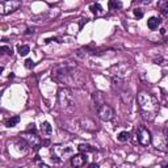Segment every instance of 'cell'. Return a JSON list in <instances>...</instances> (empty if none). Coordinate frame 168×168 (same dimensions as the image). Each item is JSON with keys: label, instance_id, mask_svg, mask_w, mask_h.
<instances>
[{"label": "cell", "instance_id": "obj_24", "mask_svg": "<svg viewBox=\"0 0 168 168\" xmlns=\"http://www.w3.org/2000/svg\"><path fill=\"white\" fill-rule=\"evenodd\" d=\"M26 131H28V133H33V134H36V125H34V124L28 125V128H26Z\"/></svg>", "mask_w": 168, "mask_h": 168}, {"label": "cell", "instance_id": "obj_22", "mask_svg": "<svg viewBox=\"0 0 168 168\" xmlns=\"http://www.w3.org/2000/svg\"><path fill=\"white\" fill-rule=\"evenodd\" d=\"M0 51H2V54L12 55V49H11L9 46H2V47H0Z\"/></svg>", "mask_w": 168, "mask_h": 168}, {"label": "cell", "instance_id": "obj_3", "mask_svg": "<svg viewBox=\"0 0 168 168\" xmlns=\"http://www.w3.org/2000/svg\"><path fill=\"white\" fill-rule=\"evenodd\" d=\"M58 101H59L60 109L67 110V112H71V110L74 109V106H75L72 95L70 92V89H67V88L59 89V92H58Z\"/></svg>", "mask_w": 168, "mask_h": 168}, {"label": "cell", "instance_id": "obj_31", "mask_svg": "<svg viewBox=\"0 0 168 168\" xmlns=\"http://www.w3.org/2000/svg\"><path fill=\"white\" fill-rule=\"evenodd\" d=\"M13 76H15V74H13V72H11V74H9V79H13Z\"/></svg>", "mask_w": 168, "mask_h": 168}, {"label": "cell", "instance_id": "obj_20", "mask_svg": "<svg viewBox=\"0 0 168 168\" xmlns=\"http://www.w3.org/2000/svg\"><path fill=\"white\" fill-rule=\"evenodd\" d=\"M117 138H118L120 142H126V141H129V138H130V133L129 131H121Z\"/></svg>", "mask_w": 168, "mask_h": 168}, {"label": "cell", "instance_id": "obj_26", "mask_svg": "<svg viewBox=\"0 0 168 168\" xmlns=\"http://www.w3.org/2000/svg\"><path fill=\"white\" fill-rule=\"evenodd\" d=\"M118 168H137V166H134V164H131V163H125V164H122V166H120Z\"/></svg>", "mask_w": 168, "mask_h": 168}, {"label": "cell", "instance_id": "obj_13", "mask_svg": "<svg viewBox=\"0 0 168 168\" xmlns=\"http://www.w3.org/2000/svg\"><path fill=\"white\" fill-rule=\"evenodd\" d=\"M41 133H42V135H44V137L51 135L53 128H51V125L49 124L47 121H45V122H42V124H41Z\"/></svg>", "mask_w": 168, "mask_h": 168}, {"label": "cell", "instance_id": "obj_30", "mask_svg": "<svg viewBox=\"0 0 168 168\" xmlns=\"http://www.w3.org/2000/svg\"><path fill=\"white\" fill-rule=\"evenodd\" d=\"M40 168H49V167H47V166H46V164H45V163L40 162Z\"/></svg>", "mask_w": 168, "mask_h": 168}, {"label": "cell", "instance_id": "obj_32", "mask_svg": "<svg viewBox=\"0 0 168 168\" xmlns=\"http://www.w3.org/2000/svg\"><path fill=\"white\" fill-rule=\"evenodd\" d=\"M164 168H168V164H166V166H164Z\"/></svg>", "mask_w": 168, "mask_h": 168}, {"label": "cell", "instance_id": "obj_12", "mask_svg": "<svg viewBox=\"0 0 168 168\" xmlns=\"http://www.w3.org/2000/svg\"><path fill=\"white\" fill-rule=\"evenodd\" d=\"M92 102H93L95 109L100 108L102 104H105V100H104V96H102V93L99 92V91L93 92V93H92Z\"/></svg>", "mask_w": 168, "mask_h": 168}, {"label": "cell", "instance_id": "obj_15", "mask_svg": "<svg viewBox=\"0 0 168 168\" xmlns=\"http://www.w3.org/2000/svg\"><path fill=\"white\" fill-rule=\"evenodd\" d=\"M160 25V18H158V17H150L148 18V21H147V26L150 29H156L158 26Z\"/></svg>", "mask_w": 168, "mask_h": 168}, {"label": "cell", "instance_id": "obj_4", "mask_svg": "<svg viewBox=\"0 0 168 168\" xmlns=\"http://www.w3.org/2000/svg\"><path fill=\"white\" fill-rule=\"evenodd\" d=\"M74 154V148L70 146H54L51 148V159L55 162H62Z\"/></svg>", "mask_w": 168, "mask_h": 168}, {"label": "cell", "instance_id": "obj_28", "mask_svg": "<svg viewBox=\"0 0 168 168\" xmlns=\"http://www.w3.org/2000/svg\"><path fill=\"white\" fill-rule=\"evenodd\" d=\"M33 33H34V28H28L25 32V34H33Z\"/></svg>", "mask_w": 168, "mask_h": 168}, {"label": "cell", "instance_id": "obj_11", "mask_svg": "<svg viewBox=\"0 0 168 168\" xmlns=\"http://www.w3.org/2000/svg\"><path fill=\"white\" fill-rule=\"evenodd\" d=\"M87 163V156L84 154H78L71 158V164L74 168H82Z\"/></svg>", "mask_w": 168, "mask_h": 168}, {"label": "cell", "instance_id": "obj_33", "mask_svg": "<svg viewBox=\"0 0 168 168\" xmlns=\"http://www.w3.org/2000/svg\"><path fill=\"white\" fill-rule=\"evenodd\" d=\"M13 168H21V167H13Z\"/></svg>", "mask_w": 168, "mask_h": 168}, {"label": "cell", "instance_id": "obj_29", "mask_svg": "<svg viewBox=\"0 0 168 168\" xmlns=\"http://www.w3.org/2000/svg\"><path fill=\"white\" fill-rule=\"evenodd\" d=\"M88 168H100V167H99V164H96V163H91Z\"/></svg>", "mask_w": 168, "mask_h": 168}, {"label": "cell", "instance_id": "obj_7", "mask_svg": "<svg viewBox=\"0 0 168 168\" xmlns=\"http://www.w3.org/2000/svg\"><path fill=\"white\" fill-rule=\"evenodd\" d=\"M137 137H138V142L142 146H148L152 142V137L151 133L147 130L144 126H139L138 130H137Z\"/></svg>", "mask_w": 168, "mask_h": 168}, {"label": "cell", "instance_id": "obj_17", "mask_svg": "<svg viewBox=\"0 0 168 168\" xmlns=\"http://www.w3.org/2000/svg\"><path fill=\"white\" fill-rule=\"evenodd\" d=\"M158 8L162 11V13L168 15V0H162L158 3Z\"/></svg>", "mask_w": 168, "mask_h": 168}, {"label": "cell", "instance_id": "obj_5", "mask_svg": "<svg viewBox=\"0 0 168 168\" xmlns=\"http://www.w3.org/2000/svg\"><path fill=\"white\" fill-rule=\"evenodd\" d=\"M21 7L20 2H15V0H8V2H0V13L4 15L12 13L15 11H17Z\"/></svg>", "mask_w": 168, "mask_h": 168}, {"label": "cell", "instance_id": "obj_16", "mask_svg": "<svg viewBox=\"0 0 168 168\" xmlns=\"http://www.w3.org/2000/svg\"><path fill=\"white\" fill-rule=\"evenodd\" d=\"M17 51H18V54H20L21 57H25V55L29 54L30 47L28 46V45H18V46H17Z\"/></svg>", "mask_w": 168, "mask_h": 168}, {"label": "cell", "instance_id": "obj_23", "mask_svg": "<svg viewBox=\"0 0 168 168\" xmlns=\"http://www.w3.org/2000/svg\"><path fill=\"white\" fill-rule=\"evenodd\" d=\"M134 16H135L137 18H142V17H143L142 9H141V8H135V9H134Z\"/></svg>", "mask_w": 168, "mask_h": 168}, {"label": "cell", "instance_id": "obj_8", "mask_svg": "<svg viewBox=\"0 0 168 168\" xmlns=\"http://www.w3.org/2000/svg\"><path fill=\"white\" fill-rule=\"evenodd\" d=\"M21 139H24L26 143H28V146L29 147H32V148H38L41 146V139L38 138V137L36 134H33V133H28V131H25L24 134H21Z\"/></svg>", "mask_w": 168, "mask_h": 168}, {"label": "cell", "instance_id": "obj_6", "mask_svg": "<svg viewBox=\"0 0 168 168\" xmlns=\"http://www.w3.org/2000/svg\"><path fill=\"white\" fill-rule=\"evenodd\" d=\"M96 112H97L99 118L102 120V121H110L114 117V110L112 109V106H109L106 102L102 104L100 108H97Z\"/></svg>", "mask_w": 168, "mask_h": 168}, {"label": "cell", "instance_id": "obj_9", "mask_svg": "<svg viewBox=\"0 0 168 168\" xmlns=\"http://www.w3.org/2000/svg\"><path fill=\"white\" fill-rule=\"evenodd\" d=\"M154 146L160 151H168V138L166 135H156L154 139Z\"/></svg>", "mask_w": 168, "mask_h": 168}, {"label": "cell", "instance_id": "obj_1", "mask_svg": "<svg viewBox=\"0 0 168 168\" xmlns=\"http://www.w3.org/2000/svg\"><path fill=\"white\" fill-rule=\"evenodd\" d=\"M51 78L59 83L67 84L70 87H80L84 83V76L76 66L70 64L68 62L57 66L51 71Z\"/></svg>", "mask_w": 168, "mask_h": 168}, {"label": "cell", "instance_id": "obj_18", "mask_svg": "<svg viewBox=\"0 0 168 168\" xmlns=\"http://www.w3.org/2000/svg\"><path fill=\"white\" fill-rule=\"evenodd\" d=\"M18 122H20V117L13 116L12 118H9V120L7 121V126H8V128H13V126H16Z\"/></svg>", "mask_w": 168, "mask_h": 168}, {"label": "cell", "instance_id": "obj_2", "mask_svg": "<svg viewBox=\"0 0 168 168\" xmlns=\"http://www.w3.org/2000/svg\"><path fill=\"white\" fill-rule=\"evenodd\" d=\"M137 100H138L139 110H141V114H142L143 120L152 122L159 112V102L155 99V96L143 91V92H141L138 95Z\"/></svg>", "mask_w": 168, "mask_h": 168}, {"label": "cell", "instance_id": "obj_21", "mask_svg": "<svg viewBox=\"0 0 168 168\" xmlns=\"http://www.w3.org/2000/svg\"><path fill=\"white\" fill-rule=\"evenodd\" d=\"M109 7H110V9H120V8H122V3L112 0V2H109Z\"/></svg>", "mask_w": 168, "mask_h": 168}, {"label": "cell", "instance_id": "obj_27", "mask_svg": "<svg viewBox=\"0 0 168 168\" xmlns=\"http://www.w3.org/2000/svg\"><path fill=\"white\" fill-rule=\"evenodd\" d=\"M154 63H156V64H162V63H163V58H162V57H155V58H154Z\"/></svg>", "mask_w": 168, "mask_h": 168}, {"label": "cell", "instance_id": "obj_19", "mask_svg": "<svg viewBox=\"0 0 168 168\" xmlns=\"http://www.w3.org/2000/svg\"><path fill=\"white\" fill-rule=\"evenodd\" d=\"M78 150L80 152H89V151L93 150V147L91 146V144H88V143H83V144H79Z\"/></svg>", "mask_w": 168, "mask_h": 168}, {"label": "cell", "instance_id": "obj_14", "mask_svg": "<svg viewBox=\"0 0 168 168\" xmlns=\"http://www.w3.org/2000/svg\"><path fill=\"white\" fill-rule=\"evenodd\" d=\"M91 11L93 12L95 16H104L105 12H104V9H102V7L99 4V3H95V4H91Z\"/></svg>", "mask_w": 168, "mask_h": 168}, {"label": "cell", "instance_id": "obj_25", "mask_svg": "<svg viewBox=\"0 0 168 168\" xmlns=\"http://www.w3.org/2000/svg\"><path fill=\"white\" fill-rule=\"evenodd\" d=\"M25 67L29 68V70H30V68H33L34 67V62H33L32 59H26L25 60Z\"/></svg>", "mask_w": 168, "mask_h": 168}, {"label": "cell", "instance_id": "obj_10", "mask_svg": "<svg viewBox=\"0 0 168 168\" xmlns=\"http://www.w3.org/2000/svg\"><path fill=\"white\" fill-rule=\"evenodd\" d=\"M79 125H80V128L86 131H95L97 129V125L95 124L92 120H89V118H80Z\"/></svg>", "mask_w": 168, "mask_h": 168}]
</instances>
